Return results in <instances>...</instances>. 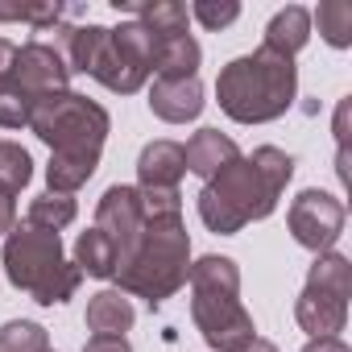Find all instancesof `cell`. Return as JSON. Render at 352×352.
Returning <instances> with one entry per match:
<instances>
[{
    "label": "cell",
    "mask_w": 352,
    "mask_h": 352,
    "mask_svg": "<svg viewBox=\"0 0 352 352\" xmlns=\"http://www.w3.org/2000/svg\"><path fill=\"white\" fill-rule=\"evenodd\" d=\"M290 174H294V162L274 145H261L253 157H236L199 191L204 224L228 236L253 220H265L278 208V195L290 183Z\"/></svg>",
    "instance_id": "obj_1"
},
{
    "label": "cell",
    "mask_w": 352,
    "mask_h": 352,
    "mask_svg": "<svg viewBox=\"0 0 352 352\" xmlns=\"http://www.w3.org/2000/svg\"><path fill=\"white\" fill-rule=\"evenodd\" d=\"M58 46H63L58 54H67L75 71L100 79L108 91H120V96L145 83L157 54V38L141 21H129L120 30H104V25L58 30Z\"/></svg>",
    "instance_id": "obj_2"
},
{
    "label": "cell",
    "mask_w": 352,
    "mask_h": 352,
    "mask_svg": "<svg viewBox=\"0 0 352 352\" xmlns=\"http://www.w3.org/2000/svg\"><path fill=\"white\" fill-rule=\"evenodd\" d=\"M294 87H298L294 58H282L265 46L228 63L216 79L220 108L241 124H261V120L282 116L294 100Z\"/></svg>",
    "instance_id": "obj_3"
},
{
    "label": "cell",
    "mask_w": 352,
    "mask_h": 352,
    "mask_svg": "<svg viewBox=\"0 0 352 352\" xmlns=\"http://www.w3.org/2000/svg\"><path fill=\"white\" fill-rule=\"evenodd\" d=\"M187 257H191V241H187L183 216H145L133 253L116 270L120 290L162 302L187 282V274H191Z\"/></svg>",
    "instance_id": "obj_4"
},
{
    "label": "cell",
    "mask_w": 352,
    "mask_h": 352,
    "mask_svg": "<svg viewBox=\"0 0 352 352\" xmlns=\"http://www.w3.org/2000/svg\"><path fill=\"white\" fill-rule=\"evenodd\" d=\"M191 286H195L191 315H195L199 331L208 336V344L220 352H241L257 331H253L249 311L236 298L241 294L236 265L228 257H204L191 265Z\"/></svg>",
    "instance_id": "obj_5"
},
{
    "label": "cell",
    "mask_w": 352,
    "mask_h": 352,
    "mask_svg": "<svg viewBox=\"0 0 352 352\" xmlns=\"http://www.w3.org/2000/svg\"><path fill=\"white\" fill-rule=\"evenodd\" d=\"M5 270L13 278V286L30 290L38 302L54 307V302H67L75 290H79V265H71L63 257V245H58V232H46V228H34V224H21L13 228V236L5 241Z\"/></svg>",
    "instance_id": "obj_6"
},
{
    "label": "cell",
    "mask_w": 352,
    "mask_h": 352,
    "mask_svg": "<svg viewBox=\"0 0 352 352\" xmlns=\"http://www.w3.org/2000/svg\"><path fill=\"white\" fill-rule=\"evenodd\" d=\"M30 129L67 157H100V145L108 137V112L75 91H58L50 100L34 104Z\"/></svg>",
    "instance_id": "obj_7"
},
{
    "label": "cell",
    "mask_w": 352,
    "mask_h": 352,
    "mask_svg": "<svg viewBox=\"0 0 352 352\" xmlns=\"http://www.w3.org/2000/svg\"><path fill=\"white\" fill-rule=\"evenodd\" d=\"M348 294H352V270L340 253H323L315 265H311V278H307V290L294 307L302 331H311L315 340L319 336H336L348 319Z\"/></svg>",
    "instance_id": "obj_8"
},
{
    "label": "cell",
    "mask_w": 352,
    "mask_h": 352,
    "mask_svg": "<svg viewBox=\"0 0 352 352\" xmlns=\"http://www.w3.org/2000/svg\"><path fill=\"white\" fill-rule=\"evenodd\" d=\"M290 232L302 249H331L336 236L344 232V204L327 191H302L290 204Z\"/></svg>",
    "instance_id": "obj_9"
},
{
    "label": "cell",
    "mask_w": 352,
    "mask_h": 352,
    "mask_svg": "<svg viewBox=\"0 0 352 352\" xmlns=\"http://www.w3.org/2000/svg\"><path fill=\"white\" fill-rule=\"evenodd\" d=\"M67 75L71 67L63 63V54L46 42H30L17 50V67H13V83L21 87V96H30L34 104L38 100H50L58 91H67Z\"/></svg>",
    "instance_id": "obj_10"
},
{
    "label": "cell",
    "mask_w": 352,
    "mask_h": 352,
    "mask_svg": "<svg viewBox=\"0 0 352 352\" xmlns=\"http://www.w3.org/2000/svg\"><path fill=\"white\" fill-rule=\"evenodd\" d=\"M141 224H145V212H141V191L137 187H108L100 208H96V228L116 245V257L124 261L141 236ZM120 270V265H116Z\"/></svg>",
    "instance_id": "obj_11"
},
{
    "label": "cell",
    "mask_w": 352,
    "mask_h": 352,
    "mask_svg": "<svg viewBox=\"0 0 352 352\" xmlns=\"http://www.w3.org/2000/svg\"><path fill=\"white\" fill-rule=\"evenodd\" d=\"M149 108L170 120V124H183V120H195L199 108H204V87H199V75L195 79H157L153 91H149Z\"/></svg>",
    "instance_id": "obj_12"
},
{
    "label": "cell",
    "mask_w": 352,
    "mask_h": 352,
    "mask_svg": "<svg viewBox=\"0 0 352 352\" xmlns=\"http://www.w3.org/2000/svg\"><path fill=\"white\" fill-rule=\"evenodd\" d=\"M183 145L174 141H153L141 149V162H137V174H141V191H179V179H183Z\"/></svg>",
    "instance_id": "obj_13"
},
{
    "label": "cell",
    "mask_w": 352,
    "mask_h": 352,
    "mask_svg": "<svg viewBox=\"0 0 352 352\" xmlns=\"http://www.w3.org/2000/svg\"><path fill=\"white\" fill-rule=\"evenodd\" d=\"M241 153H236V145L220 133V129H199L187 145H183V162H187V170H195L199 179H216V174L224 170V166H232Z\"/></svg>",
    "instance_id": "obj_14"
},
{
    "label": "cell",
    "mask_w": 352,
    "mask_h": 352,
    "mask_svg": "<svg viewBox=\"0 0 352 352\" xmlns=\"http://www.w3.org/2000/svg\"><path fill=\"white\" fill-rule=\"evenodd\" d=\"M87 327L96 336H124L133 327V302L124 298V290H100L87 302Z\"/></svg>",
    "instance_id": "obj_15"
},
{
    "label": "cell",
    "mask_w": 352,
    "mask_h": 352,
    "mask_svg": "<svg viewBox=\"0 0 352 352\" xmlns=\"http://www.w3.org/2000/svg\"><path fill=\"white\" fill-rule=\"evenodd\" d=\"M153 71H157V79H195V71H199V42L191 34L157 38Z\"/></svg>",
    "instance_id": "obj_16"
},
{
    "label": "cell",
    "mask_w": 352,
    "mask_h": 352,
    "mask_svg": "<svg viewBox=\"0 0 352 352\" xmlns=\"http://www.w3.org/2000/svg\"><path fill=\"white\" fill-rule=\"evenodd\" d=\"M307 38H311V17H307V9L290 5V9H282V13L270 21V30H265V50H274V54H282V58H294V54L307 46Z\"/></svg>",
    "instance_id": "obj_17"
},
{
    "label": "cell",
    "mask_w": 352,
    "mask_h": 352,
    "mask_svg": "<svg viewBox=\"0 0 352 352\" xmlns=\"http://www.w3.org/2000/svg\"><path fill=\"white\" fill-rule=\"evenodd\" d=\"M137 13V21L153 34V38H183L187 34V5H129V0H116V13Z\"/></svg>",
    "instance_id": "obj_18"
},
{
    "label": "cell",
    "mask_w": 352,
    "mask_h": 352,
    "mask_svg": "<svg viewBox=\"0 0 352 352\" xmlns=\"http://www.w3.org/2000/svg\"><path fill=\"white\" fill-rule=\"evenodd\" d=\"M75 265H79V274H91V278H116L120 257H116V245L100 228H91L75 245Z\"/></svg>",
    "instance_id": "obj_19"
},
{
    "label": "cell",
    "mask_w": 352,
    "mask_h": 352,
    "mask_svg": "<svg viewBox=\"0 0 352 352\" xmlns=\"http://www.w3.org/2000/svg\"><path fill=\"white\" fill-rule=\"evenodd\" d=\"M30 174H34L30 153H25L17 141H0V191L17 195V191L30 183Z\"/></svg>",
    "instance_id": "obj_20"
},
{
    "label": "cell",
    "mask_w": 352,
    "mask_h": 352,
    "mask_svg": "<svg viewBox=\"0 0 352 352\" xmlns=\"http://www.w3.org/2000/svg\"><path fill=\"white\" fill-rule=\"evenodd\" d=\"M315 21H319V34L331 46H348L352 42V5L348 0H323Z\"/></svg>",
    "instance_id": "obj_21"
},
{
    "label": "cell",
    "mask_w": 352,
    "mask_h": 352,
    "mask_svg": "<svg viewBox=\"0 0 352 352\" xmlns=\"http://www.w3.org/2000/svg\"><path fill=\"white\" fill-rule=\"evenodd\" d=\"M71 220H75V199H67V195H42V199L30 204V220L25 224L46 228V232H58Z\"/></svg>",
    "instance_id": "obj_22"
},
{
    "label": "cell",
    "mask_w": 352,
    "mask_h": 352,
    "mask_svg": "<svg viewBox=\"0 0 352 352\" xmlns=\"http://www.w3.org/2000/svg\"><path fill=\"white\" fill-rule=\"evenodd\" d=\"M46 327L38 323H5L0 327V352H46Z\"/></svg>",
    "instance_id": "obj_23"
},
{
    "label": "cell",
    "mask_w": 352,
    "mask_h": 352,
    "mask_svg": "<svg viewBox=\"0 0 352 352\" xmlns=\"http://www.w3.org/2000/svg\"><path fill=\"white\" fill-rule=\"evenodd\" d=\"M30 116H34V100L21 96V87L0 91V129H21L30 124Z\"/></svg>",
    "instance_id": "obj_24"
},
{
    "label": "cell",
    "mask_w": 352,
    "mask_h": 352,
    "mask_svg": "<svg viewBox=\"0 0 352 352\" xmlns=\"http://www.w3.org/2000/svg\"><path fill=\"white\" fill-rule=\"evenodd\" d=\"M191 13H195L208 30H220V25H232V21L241 17V5H232V0H228V5H208V0H199Z\"/></svg>",
    "instance_id": "obj_25"
},
{
    "label": "cell",
    "mask_w": 352,
    "mask_h": 352,
    "mask_svg": "<svg viewBox=\"0 0 352 352\" xmlns=\"http://www.w3.org/2000/svg\"><path fill=\"white\" fill-rule=\"evenodd\" d=\"M13 67H17V46L0 38V91H13Z\"/></svg>",
    "instance_id": "obj_26"
},
{
    "label": "cell",
    "mask_w": 352,
    "mask_h": 352,
    "mask_svg": "<svg viewBox=\"0 0 352 352\" xmlns=\"http://www.w3.org/2000/svg\"><path fill=\"white\" fill-rule=\"evenodd\" d=\"M83 352H133V348H129L124 336H91L83 344Z\"/></svg>",
    "instance_id": "obj_27"
},
{
    "label": "cell",
    "mask_w": 352,
    "mask_h": 352,
    "mask_svg": "<svg viewBox=\"0 0 352 352\" xmlns=\"http://www.w3.org/2000/svg\"><path fill=\"white\" fill-rule=\"evenodd\" d=\"M302 352H348V344H344L340 336H319V340H311Z\"/></svg>",
    "instance_id": "obj_28"
},
{
    "label": "cell",
    "mask_w": 352,
    "mask_h": 352,
    "mask_svg": "<svg viewBox=\"0 0 352 352\" xmlns=\"http://www.w3.org/2000/svg\"><path fill=\"white\" fill-rule=\"evenodd\" d=\"M13 216H17L13 195H9V191H0V232H13Z\"/></svg>",
    "instance_id": "obj_29"
},
{
    "label": "cell",
    "mask_w": 352,
    "mask_h": 352,
    "mask_svg": "<svg viewBox=\"0 0 352 352\" xmlns=\"http://www.w3.org/2000/svg\"><path fill=\"white\" fill-rule=\"evenodd\" d=\"M241 352H278V348H274L270 340H261V336H253V340H249V344H245Z\"/></svg>",
    "instance_id": "obj_30"
},
{
    "label": "cell",
    "mask_w": 352,
    "mask_h": 352,
    "mask_svg": "<svg viewBox=\"0 0 352 352\" xmlns=\"http://www.w3.org/2000/svg\"><path fill=\"white\" fill-rule=\"evenodd\" d=\"M46 352H50V348H46Z\"/></svg>",
    "instance_id": "obj_31"
}]
</instances>
